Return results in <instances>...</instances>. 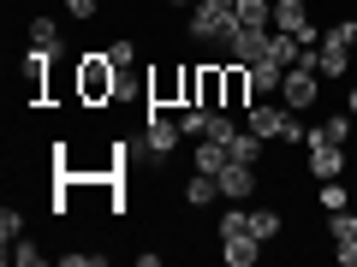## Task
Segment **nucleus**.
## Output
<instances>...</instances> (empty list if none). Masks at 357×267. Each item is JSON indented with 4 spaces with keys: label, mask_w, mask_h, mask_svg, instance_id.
Wrapping results in <instances>:
<instances>
[{
    "label": "nucleus",
    "mask_w": 357,
    "mask_h": 267,
    "mask_svg": "<svg viewBox=\"0 0 357 267\" xmlns=\"http://www.w3.org/2000/svg\"><path fill=\"white\" fill-rule=\"evenodd\" d=\"M232 24L238 30H274V0H232Z\"/></svg>",
    "instance_id": "10"
},
{
    "label": "nucleus",
    "mask_w": 357,
    "mask_h": 267,
    "mask_svg": "<svg viewBox=\"0 0 357 267\" xmlns=\"http://www.w3.org/2000/svg\"><path fill=\"white\" fill-rule=\"evenodd\" d=\"M244 72H250V89H256V102L280 95V83H286V65H274V60H256V65H244Z\"/></svg>",
    "instance_id": "11"
},
{
    "label": "nucleus",
    "mask_w": 357,
    "mask_h": 267,
    "mask_svg": "<svg viewBox=\"0 0 357 267\" xmlns=\"http://www.w3.org/2000/svg\"><path fill=\"white\" fill-rule=\"evenodd\" d=\"M185 202H191V208H208V202H227V196H220V178H215V172H197L191 184H185Z\"/></svg>",
    "instance_id": "16"
},
{
    "label": "nucleus",
    "mask_w": 357,
    "mask_h": 267,
    "mask_svg": "<svg viewBox=\"0 0 357 267\" xmlns=\"http://www.w3.org/2000/svg\"><path fill=\"white\" fill-rule=\"evenodd\" d=\"M227 149H232V161H262V149H268V137H256V131H250V125H244V131H238V137H232V143H227Z\"/></svg>",
    "instance_id": "18"
},
{
    "label": "nucleus",
    "mask_w": 357,
    "mask_h": 267,
    "mask_svg": "<svg viewBox=\"0 0 357 267\" xmlns=\"http://www.w3.org/2000/svg\"><path fill=\"white\" fill-rule=\"evenodd\" d=\"M60 267H107L102 250H60Z\"/></svg>",
    "instance_id": "25"
},
{
    "label": "nucleus",
    "mask_w": 357,
    "mask_h": 267,
    "mask_svg": "<svg viewBox=\"0 0 357 267\" xmlns=\"http://www.w3.org/2000/svg\"><path fill=\"white\" fill-rule=\"evenodd\" d=\"M167 6H191V0H167Z\"/></svg>",
    "instance_id": "34"
},
{
    "label": "nucleus",
    "mask_w": 357,
    "mask_h": 267,
    "mask_svg": "<svg viewBox=\"0 0 357 267\" xmlns=\"http://www.w3.org/2000/svg\"><path fill=\"white\" fill-rule=\"evenodd\" d=\"M280 102H286V107H316V102H321V72H316V60H298L292 72H286Z\"/></svg>",
    "instance_id": "4"
},
{
    "label": "nucleus",
    "mask_w": 357,
    "mask_h": 267,
    "mask_svg": "<svg viewBox=\"0 0 357 267\" xmlns=\"http://www.w3.org/2000/svg\"><path fill=\"white\" fill-rule=\"evenodd\" d=\"M215 178H220V196H227V202H244V196H256V161H227Z\"/></svg>",
    "instance_id": "8"
},
{
    "label": "nucleus",
    "mask_w": 357,
    "mask_h": 267,
    "mask_svg": "<svg viewBox=\"0 0 357 267\" xmlns=\"http://www.w3.org/2000/svg\"><path fill=\"white\" fill-rule=\"evenodd\" d=\"M119 65L107 60V54H89V60H77V102L84 107H107L119 95Z\"/></svg>",
    "instance_id": "1"
},
{
    "label": "nucleus",
    "mask_w": 357,
    "mask_h": 267,
    "mask_svg": "<svg viewBox=\"0 0 357 267\" xmlns=\"http://www.w3.org/2000/svg\"><path fill=\"white\" fill-rule=\"evenodd\" d=\"M220 255H227L232 267H250L256 255H262V238H256V232H244V238H220Z\"/></svg>",
    "instance_id": "15"
},
{
    "label": "nucleus",
    "mask_w": 357,
    "mask_h": 267,
    "mask_svg": "<svg viewBox=\"0 0 357 267\" xmlns=\"http://www.w3.org/2000/svg\"><path fill=\"white\" fill-rule=\"evenodd\" d=\"M351 48H357V18H340V24L321 30V42H316V72L321 77H345Z\"/></svg>",
    "instance_id": "2"
},
{
    "label": "nucleus",
    "mask_w": 357,
    "mask_h": 267,
    "mask_svg": "<svg viewBox=\"0 0 357 267\" xmlns=\"http://www.w3.org/2000/svg\"><path fill=\"white\" fill-rule=\"evenodd\" d=\"M178 137H185V131H178V119H167L161 107H149V125H143V154H149L155 166L178 149Z\"/></svg>",
    "instance_id": "5"
},
{
    "label": "nucleus",
    "mask_w": 357,
    "mask_h": 267,
    "mask_svg": "<svg viewBox=\"0 0 357 267\" xmlns=\"http://www.w3.org/2000/svg\"><path fill=\"white\" fill-rule=\"evenodd\" d=\"M149 102H155V107H167V102L185 107V72H155V77H149Z\"/></svg>",
    "instance_id": "13"
},
{
    "label": "nucleus",
    "mask_w": 357,
    "mask_h": 267,
    "mask_svg": "<svg viewBox=\"0 0 357 267\" xmlns=\"http://www.w3.org/2000/svg\"><path fill=\"white\" fill-rule=\"evenodd\" d=\"M292 119H298V113H286V102H280V107H268V102H250V131H256V137H268V143H286Z\"/></svg>",
    "instance_id": "7"
},
{
    "label": "nucleus",
    "mask_w": 357,
    "mask_h": 267,
    "mask_svg": "<svg viewBox=\"0 0 357 267\" xmlns=\"http://www.w3.org/2000/svg\"><path fill=\"white\" fill-rule=\"evenodd\" d=\"M227 54H232V65L268 60V30H232V36H227Z\"/></svg>",
    "instance_id": "9"
},
{
    "label": "nucleus",
    "mask_w": 357,
    "mask_h": 267,
    "mask_svg": "<svg viewBox=\"0 0 357 267\" xmlns=\"http://www.w3.org/2000/svg\"><path fill=\"white\" fill-rule=\"evenodd\" d=\"M304 54H310V48H304L298 36H286V30H268V60H274V65H286V72H292Z\"/></svg>",
    "instance_id": "12"
},
{
    "label": "nucleus",
    "mask_w": 357,
    "mask_h": 267,
    "mask_svg": "<svg viewBox=\"0 0 357 267\" xmlns=\"http://www.w3.org/2000/svg\"><path fill=\"white\" fill-rule=\"evenodd\" d=\"M328 238H333V243H340V238H357V214H351V208H333V214H328Z\"/></svg>",
    "instance_id": "23"
},
{
    "label": "nucleus",
    "mask_w": 357,
    "mask_h": 267,
    "mask_svg": "<svg viewBox=\"0 0 357 267\" xmlns=\"http://www.w3.org/2000/svg\"><path fill=\"white\" fill-rule=\"evenodd\" d=\"M333 261H340V267H357V238H340V243H333Z\"/></svg>",
    "instance_id": "31"
},
{
    "label": "nucleus",
    "mask_w": 357,
    "mask_h": 267,
    "mask_svg": "<svg viewBox=\"0 0 357 267\" xmlns=\"http://www.w3.org/2000/svg\"><path fill=\"white\" fill-rule=\"evenodd\" d=\"M18 238H24V214H18V208H0V243L13 250Z\"/></svg>",
    "instance_id": "24"
},
{
    "label": "nucleus",
    "mask_w": 357,
    "mask_h": 267,
    "mask_svg": "<svg viewBox=\"0 0 357 267\" xmlns=\"http://www.w3.org/2000/svg\"><path fill=\"white\" fill-rule=\"evenodd\" d=\"M208 137H220V143H232V137H238V125L227 119V107H215V119H208Z\"/></svg>",
    "instance_id": "28"
},
{
    "label": "nucleus",
    "mask_w": 357,
    "mask_h": 267,
    "mask_svg": "<svg viewBox=\"0 0 357 267\" xmlns=\"http://www.w3.org/2000/svg\"><path fill=\"white\" fill-rule=\"evenodd\" d=\"M316 202H321V214H333V208H345V202H351V196L340 191V178H328V184H321V196H316Z\"/></svg>",
    "instance_id": "26"
},
{
    "label": "nucleus",
    "mask_w": 357,
    "mask_h": 267,
    "mask_svg": "<svg viewBox=\"0 0 357 267\" xmlns=\"http://www.w3.org/2000/svg\"><path fill=\"white\" fill-rule=\"evenodd\" d=\"M215 232L220 238H244V232H250V208H227V214L215 220Z\"/></svg>",
    "instance_id": "22"
},
{
    "label": "nucleus",
    "mask_w": 357,
    "mask_h": 267,
    "mask_svg": "<svg viewBox=\"0 0 357 267\" xmlns=\"http://www.w3.org/2000/svg\"><path fill=\"white\" fill-rule=\"evenodd\" d=\"M244 102H256L250 72H244V65H227V107H244Z\"/></svg>",
    "instance_id": "17"
},
{
    "label": "nucleus",
    "mask_w": 357,
    "mask_h": 267,
    "mask_svg": "<svg viewBox=\"0 0 357 267\" xmlns=\"http://www.w3.org/2000/svg\"><path fill=\"white\" fill-rule=\"evenodd\" d=\"M208 119H215V107H185V113H178V131H185V137H208Z\"/></svg>",
    "instance_id": "20"
},
{
    "label": "nucleus",
    "mask_w": 357,
    "mask_h": 267,
    "mask_svg": "<svg viewBox=\"0 0 357 267\" xmlns=\"http://www.w3.org/2000/svg\"><path fill=\"white\" fill-rule=\"evenodd\" d=\"M280 226H286V220H280V208H250V232H256V238H280Z\"/></svg>",
    "instance_id": "19"
},
{
    "label": "nucleus",
    "mask_w": 357,
    "mask_h": 267,
    "mask_svg": "<svg viewBox=\"0 0 357 267\" xmlns=\"http://www.w3.org/2000/svg\"><path fill=\"white\" fill-rule=\"evenodd\" d=\"M13 261H18V267H42L48 255H42L36 243H30V238H18V243H13Z\"/></svg>",
    "instance_id": "27"
},
{
    "label": "nucleus",
    "mask_w": 357,
    "mask_h": 267,
    "mask_svg": "<svg viewBox=\"0 0 357 267\" xmlns=\"http://www.w3.org/2000/svg\"><path fill=\"white\" fill-rule=\"evenodd\" d=\"M321 131H328L333 143H351V113H333V119H321Z\"/></svg>",
    "instance_id": "29"
},
{
    "label": "nucleus",
    "mask_w": 357,
    "mask_h": 267,
    "mask_svg": "<svg viewBox=\"0 0 357 267\" xmlns=\"http://www.w3.org/2000/svg\"><path fill=\"white\" fill-rule=\"evenodd\" d=\"M107 60H114L119 72H131V65H137V48H131V42H114V48H107Z\"/></svg>",
    "instance_id": "30"
},
{
    "label": "nucleus",
    "mask_w": 357,
    "mask_h": 267,
    "mask_svg": "<svg viewBox=\"0 0 357 267\" xmlns=\"http://www.w3.org/2000/svg\"><path fill=\"white\" fill-rule=\"evenodd\" d=\"M304 149H310V172H316L321 184H328V178H345V143H333L321 125H310Z\"/></svg>",
    "instance_id": "3"
},
{
    "label": "nucleus",
    "mask_w": 357,
    "mask_h": 267,
    "mask_svg": "<svg viewBox=\"0 0 357 267\" xmlns=\"http://www.w3.org/2000/svg\"><path fill=\"white\" fill-rule=\"evenodd\" d=\"M274 30H286V36H298L304 48H316V24H310V6L304 0H274Z\"/></svg>",
    "instance_id": "6"
},
{
    "label": "nucleus",
    "mask_w": 357,
    "mask_h": 267,
    "mask_svg": "<svg viewBox=\"0 0 357 267\" xmlns=\"http://www.w3.org/2000/svg\"><path fill=\"white\" fill-rule=\"evenodd\" d=\"M66 13H72L77 24H89V18H96V0H66Z\"/></svg>",
    "instance_id": "32"
},
{
    "label": "nucleus",
    "mask_w": 357,
    "mask_h": 267,
    "mask_svg": "<svg viewBox=\"0 0 357 267\" xmlns=\"http://www.w3.org/2000/svg\"><path fill=\"white\" fill-rule=\"evenodd\" d=\"M191 161H197V172H220V166L232 161V149H227L220 137H197V154H191Z\"/></svg>",
    "instance_id": "14"
},
{
    "label": "nucleus",
    "mask_w": 357,
    "mask_h": 267,
    "mask_svg": "<svg viewBox=\"0 0 357 267\" xmlns=\"http://www.w3.org/2000/svg\"><path fill=\"white\" fill-rule=\"evenodd\" d=\"M30 42H36V48H60V24H54L48 13H36L30 18Z\"/></svg>",
    "instance_id": "21"
},
{
    "label": "nucleus",
    "mask_w": 357,
    "mask_h": 267,
    "mask_svg": "<svg viewBox=\"0 0 357 267\" xmlns=\"http://www.w3.org/2000/svg\"><path fill=\"white\" fill-rule=\"evenodd\" d=\"M345 113H357V83H351V89H345Z\"/></svg>",
    "instance_id": "33"
}]
</instances>
